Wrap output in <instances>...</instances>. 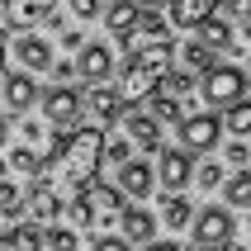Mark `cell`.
Here are the masks:
<instances>
[{
  "label": "cell",
  "instance_id": "cell-1",
  "mask_svg": "<svg viewBox=\"0 0 251 251\" xmlns=\"http://www.w3.org/2000/svg\"><path fill=\"white\" fill-rule=\"evenodd\" d=\"M100 152H104V133H100V128H71V133H57L52 156L43 161L38 180L52 185V190L81 195L85 185L95 180V171H100Z\"/></svg>",
  "mask_w": 251,
  "mask_h": 251
},
{
  "label": "cell",
  "instance_id": "cell-2",
  "mask_svg": "<svg viewBox=\"0 0 251 251\" xmlns=\"http://www.w3.org/2000/svg\"><path fill=\"white\" fill-rule=\"evenodd\" d=\"M171 62H176V43L133 48V52H128V62H124V71H119V85H114L119 104H124V109H133V104H142V100H152L156 85H161V76L171 71Z\"/></svg>",
  "mask_w": 251,
  "mask_h": 251
},
{
  "label": "cell",
  "instance_id": "cell-3",
  "mask_svg": "<svg viewBox=\"0 0 251 251\" xmlns=\"http://www.w3.org/2000/svg\"><path fill=\"white\" fill-rule=\"evenodd\" d=\"M128 209V199L114 190V185H104V180H90L81 190V195H71V204H67V218L76 227H109V223H119V213Z\"/></svg>",
  "mask_w": 251,
  "mask_h": 251
},
{
  "label": "cell",
  "instance_id": "cell-4",
  "mask_svg": "<svg viewBox=\"0 0 251 251\" xmlns=\"http://www.w3.org/2000/svg\"><path fill=\"white\" fill-rule=\"evenodd\" d=\"M199 100H204L209 109H227V104L247 100V71L232 67V62H213V67L199 76Z\"/></svg>",
  "mask_w": 251,
  "mask_h": 251
},
{
  "label": "cell",
  "instance_id": "cell-5",
  "mask_svg": "<svg viewBox=\"0 0 251 251\" xmlns=\"http://www.w3.org/2000/svg\"><path fill=\"white\" fill-rule=\"evenodd\" d=\"M190 232H195V247H199V251H223V247H232V232H237V223H232V209H223V204L195 209V223H190Z\"/></svg>",
  "mask_w": 251,
  "mask_h": 251
},
{
  "label": "cell",
  "instance_id": "cell-6",
  "mask_svg": "<svg viewBox=\"0 0 251 251\" xmlns=\"http://www.w3.org/2000/svg\"><path fill=\"white\" fill-rule=\"evenodd\" d=\"M38 100H43V119H48L52 128H62V133H71V128L81 124V114H85L76 85H52V90L38 95Z\"/></svg>",
  "mask_w": 251,
  "mask_h": 251
},
{
  "label": "cell",
  "instance_id": "cell-7",
  "mask_svg": "<svg viewBox=\"0 0 251 251\" xmlns=\"http://www.w3.org/2000/svg\"><path fill=\"white\" fill-rule=\"evenodd\" d=\"M180 152H213L218 147V138H223V119L218 114H185L180 124Z\"/></svg>",
  "mask_w": 251,
  "mask_h": 251
},
{
  "label": "cell",
  "instance_id": "cell-8",
  "mask_svg": "<svg viewBox=\"0 0 251 251\" xmlns=\"http://www.w3.org/2000/svg\"><path fill=\"white\" fill-rule=\"evenodd\" d=\"M152 171H156V180H161V190H166V195H180L185 185L195 180V156L180 152V147H161Z\"/></svg>",
  "mask_w": 251,
  "mask_h": 251
},
{
  "label": "cell",
  "instance_id": "cell-9",
  "mask_svg": "<svg viewBox=\"0 0 251 251\" xmlns=\"http://www.w3.org/2000/svg\"><path fill=\"white\" fill-rule=\"evenodd\" d=\"M76 76L85 85H109L114 76V48L109 43H81V52H76Z\"/></svg>",
  "mask_w": 251,
  "mask_h": 251
},
{
  "label": "cell",
  "instance_id": "cell-10",
  "mask_svg": "<svg viewBox=\"0 0 251 251\" xmlns=\"http://www.w3.org/2000/svg\"><path fill=\"white\" fill-rule=\"evenodd\" d=\"M24 209L33 213V223L43 227V223H57V218H62V213H67V199L57 195L52 185H43V180H33V185H28V190H24Z\"/></svg>",
  "mask_w": 251,
  "mask_h": 251
},
{
  "label": "cell",
  "instance_id": "cell-11",
  "mask_svg": "<svg viewBox=\"0 0 251 251\" xmlns=\"http://www.w3.org/2000/svg\"><path fill=\"white\" fill-rule=\"evenodd\" d=\"M114 190L124 199H147L156 190V171H152V161H124L119 166V180H114Z\"/></svg>",
  "mask_w": 251,
  "mask_h": 251
},
{
  "label": "cell",
  "instance_id": "cell-12",
  "mask_svg": "<svg viewBox=\"0 0 251 251\" xmlns=\"http://www.w3.org/2000/svg\"><path fill=\"white\" fill-rule=\"evenodd\" d=\"M119 237H124L128 247H147V242H156V213H147L142 204H128V209L119 213Z\"/></svg>",
  "mask_w": 251,
  "mask_h": 251
},
{
  "label": "cell",
  "instance_id": "cell-13",
  "mask_svg": "<svg viewBox=\"0 0 251 251\" xmlns=\"http://www.w3.org/2000/svg\"><path fill=\"white\" fill-rule=\"evenodd\" d=\"M100 19L109 28V38H119V48H128L133 28H138V5H133V0H109V5L100 10Z\"/></svg>",
  "mask_w": 251,
  "mask_h": 251
},
{
  "label": "cell",
  "instance_id": "cell-14",
  "mask_svg": "<svg viewBox=\"0 0 251 251\" xmlns=\"http://www.w3.org/2000/svg\"><path fill=\"white\" fill-rule=\"evenodd\" d=\"M0 100H5V109L10 114H24L38 104V81L28 76V71H10L5 76V90H0Z\"/></svg>",
  "mask_w": 251,
  "mask_h": 251
},
{
  "label": "cell",
  "instance_id": "cell-15",
  "mask_svg": "<svg viewBox=\"0 0 251 251\" xmlns=\"http://www.w3.org/2000/svg\"><path fill=\"white\" fill-rule=\"evenodd\" d=\"M81 104H85V114H90L95 124H119V119H124V104L114 95V85H90L81 95Z\"/></svg>",
  "mask_w": 251,
  "mask_h": 251
},
{
  "label": "cell",
  "instance_id": "cell-16",
  "mask_svg": "<svg viewBox=\"0 0 251 251\" xmlns=\"http://www.w3.org/2000/svg\"><path fill=\"white\" fill-rule=\"evenodd\" d=\"M14 57H19V67L33 76V71H48L57 62L52 57V43L48 38H38V33H19V43H14Z\"/></svg>",
  "mask_w": 251,
  "mask_h": 251
},
{
  "label": "cell",
  "instance_id": "cell-17",
  "mask_svg": "<svg viewBox=\"0 0 251 251\" xmlns=\"http://www.w3.org/2000/svg\"><path fill=\"white\" fill-rule=\"evenodd\" d=\"M52 5H57V0H5V24L24 33V28L43 24V19L52 14Z\"/></svg>",
  "mask_w": 251,
  "mask_h": 251
},
{
  "label": "cell",
  "instance_id": "cell-18",
  "mask_svg": "<svg viewBox=\"0 0 251 251\" xmlns=\"http://www.w3.org/2000/svg\"><path fill=\"white\" fill-rule=\"evenodd\" d=\"M218 5H223V0H171L166 10H171V24L176 28H199Z\"/></svg>",
  "mask_w": 251,
  "mask_h": 251
},
{
  "label": "cell",
  "instance_id": "cell-19",
  "mask_svg": "<svg viewBox=\"0 0 251 251\" xmlns=\"http://www.w3.org/2000/svg\"><path fill=\"white\" fill-rule=\"evenodd\" d=\"M124 133H128V142H138L147 152H161V124L152 114H124Z\"/></svg>",
  "mask_w": 251,
  "mask_h": 251
},
{
  "label": "cell",
  "instance_id": "cell-20",
  "mask_svg": "<svg viewBox=\"0 0 251 251\" xmlns=\"http://www.w3.org/2000/svg\"><path fill=\"white\" fill-rule=\"evenodd\" d=\"M152 43H171V19H161V14H138V28H133V38H128V52H133V48H152Z\"/></svg>",
  "mask_w": 251,
  "mask_h": 251
},
{
  "label": "cell",
  "instance_id": "cell-21",
  "mask_svg": "<svg viewBox=\"0 0 251 251\" xmlns=\"http://www.w3.org/2000/svg\"><path fill=\"white\" fill-rule=\"evenodd\" d=\"M195 43H204V48H209V52H227V48H232V24H227V19H218V14H209V19H204V24L195 28Z\"/></svg>",
  "mask_w": 251,
  "mask_h": 251
},
{
  "label": "cell",
  "instance_id": "cell-22",
  "mask_svg": "<svg viewBox=\"0 0 251 251\" xmlns=\"http://www.w3.org/2000/svg\"><path fill=\"white\" fill-rule=\"evenodd\" d=\"M218 190H223V209H251V171H232Z\"/></svg>",
  "mask_w": 251,
  "mask_h": 251
},
{
  "label": "cell",
  "instance_id": "cell-23",
  "mask_svg": "<svg viewBox=\"0 0 251 251\" xmlns=\"http://www.w3.org/2000/svg\"><path fill=\"white\" fill-rule=\"evenodd\" d=\"M161 223H166L171 232L190 227V223H195V204H190L185 195H166V199H161Z\"/></svg>",
  "mask_w": 251,
  "mask_h": 251
},
{
  "label": "cell",
  "instance_id": "cell-24",
  "mask_svg": "<svg viewBox=\"0 0 251 251\" xmlns=\"http://www.w3.org/2000/svg\"><path fill=\"white\" fill-rule=\"evenodd\" d=\"M5 251H43V227L38 223H19L5 237Z\"/></svg>",
  "mask_w": 251,
  "mask_h": 251
},
{
  "label": "cell",
  "instance_id": "cell-25",
  "mask_svg": "<svg viewBox=\"0 0 251 251\" xmlns=\"http://www.w3.org/2000/svg\"><path fill=\"white\" fill-rule=\"evenodd\" d=\"M180 62H185V71H190V76H204V71L213 67V52L204 48V43H195V38H190V43L180 48Z\"/></svg>",
  "mask_w": 251,
  "mask_h": 251
},
{
  "label": "cell",
  "instance_id": "cell-26",
  "mask_svg": "<svg viewBox=\"0 0 251 251\" xmlns=\"http://www.w3.org/2000/svg\"><path fill=\"white\" fill-rule=\"evenodd\" d=\"M223 128L232 133V138H247V133H251V100H237V104H227Z\"/></svg>",
  "mask_w": 251,
  "mask_h": 251
},
{
  "label": "cell",
  "instance_id": "cell-27",
  "mask_svg": "<svg viewBox=\"0 0 251 251\" xmlns=\"http://www.w3.org/2000/svg\"><path fill=\"white\" fill-rule=\"evenodd\" d=\"M190 90H195V76H190V71H176V67L156 85V95H166V100H180V95H190Z\"/></svg>",
  "mask_w": 251,
  "mask_h": 251
},
{
  "label": "cell",
  "instance_id": "cell-28",
  "mask_svg": "<svg viewBox=\"0 0 251 251\" xmlns=\"http://www.w3.org/2000/svg\"><path fill=\"white\" fill-rule=\"evenodd\" d=\"M100 161H109V166L133 161V142H128L124 133H104V152H100Z\"/></svg>",
  "mask_w": 251,
  "mask_h": 251
},
{
  "label": "cell",
  "instance_id": "cell-29",
  "mask_svg": "<svg viewBox=\"0 0 251 251\" xmlns=\"http://www.w3.org/2000/svg\"><path fill=\"white\" fill-rule=\"evenodd\" d=\"M5 166H10V171H19V176H38V171H43V161H38V152H33V147H14V152L5 156Z\"/></svg>",
  "mask_w": 251,
  "mask_h": 251
},
{
  "label": "cell",
  "instance_id": "cell-30",
  "mask_svg": "<svg viewBox=\"0 0 251 251\" xmlns=\"http://www.w3.org/2000/svg\"><path fill=\"white\" fill-rule=\"evenodd\" d=\"M43 247L48 251H81V232L76 227H52V232H43Z\"/></svg>",
  "mask_w": 251,
  "mask_h": 251
},
{
  "label": "cell",
  "instance_id": "cell-31",
  "mask_svg": "<svg viewBox=\"0 0 251 251\" xmlns=\"http://www.w3.org/2000/svg\"><path fill=\"white\" fill-rule=\"evenodd\" d=\"M19 213H24V195H19L10 180H0V223H5V218H19Z\"/></svg>",
  "mask_w": 251,
  "mask_h": 251
},
{
  "label": "cell",
  "instance_id": "cell-32",
  "mask_svg": "<svg viewBox=\"0 0 251 251\" xmlns=\"http://www.w3.org/2000/svg\"><path fill=\"white\" fill-rule=\"evenodd\" d=\"M152 119L156 124H180L185 109H180V100H166V95H152Z\"/></svg>",
  "mask_w": 251,
  "mask_h": 251
},
{
  "label": "cell",
  "instance_id": "cell-33",
  "mask_svg": "<svg viewBox=\"0 0 251 251\" xmlns=\"http://www.w3.org/2000/svg\"><path fill=\"white\" fill-rule=\"evenodd\" d=\"M223 180H227V171L218 166V161H199V166H195V185H199V190H218Z\"/></svg>",
  "mask_w": 251,
  "mask_h": 251
},
{
  "label": "cell",
  "instance_id": "cell-34",
  "mask_svg": "<svg viewBox=\"0 0 251 251\" xmlns=\"http://www.w3.org/2000/svg\"><path fill=\"white\" fill-rule=\"evenodd\" d=\"M223 156H227V166L247 171V161H251V147H247V142H242V138H232V142H227V147H223Z\"/></svg>",
  "mask_w": 251,
  "mask_h": 251
},
{
  "label": "cell",
  "instance_id": "cell-35",
  "mask_svg": "<svg viewBox=\"0 0 251 251\" xmlns=\"http://www.w3.org/2000/svg\"><path fill=\"white\" fill-rule=\"evenodd\" d=\"M67 10L76 14L81 24H85V19H100V10H104V0H67Z\"/></svg>",
  "mask_w": 251,
  "mask_h": 251
},
{
  "label": "cell",
  "instance_id": "cell-36",
  "mask_svg": "<svg viewBox=\"0 0 251 251\" xmlns=\"http://www.w3.org/2000/svg\"><path fill=\"white\" fill-rule=\"evenodd\" d=\"M227 24H251V0H223Z\"/></svg>",
  "mask_w": 251,
  "mask_h": 251
},
{
  "label": "cell",
  "instance_id": "cell-37",
  "mask_svg": "<svg viewBox=\"0 0 251 251\" xmlns=\"http://www.w3.org/2000/svg\"><path fill=\"white\" fill-rule=\"evenodd\" d=\"M90 251H133L124 237H114V232H100L95 242H90Z\"/></svg>",
  "mask_w": 251,
  "mask_h": 251
},
{
  "label": "cell",
  "instance_id": "cell-38",
  "mask_svg": "<svg viewBox=\"0 0 251 251\" xmlns=\"http://www.w3.org/2000/svg\"><path fill=\"white\" fill-rule=\"evenodd\" d=\"M48 71H52V76H57L62 85H71V81H76V62H52Z\"/></svg>",
  "mask_w": 251,
  "mask_h": 251
},
{
  "label": "cell",
  "instance_id": "cell-39",
  "mask_svg": "<svg viewBox=\"0 0 251 251\" xmlns=\"http://www.w3.org/2000/svg\"><path fill=\"white\" fill-rule=\"evenodd\" d=\"M133 5H138V14H161L171 0H133Z\"/></svg>",
  "mask_w": 251,
  "mask_h": 251
},
{
  "label": "cell",
  "instance_id": "cell-40",
  "mask_svg": "<svg viewBox=\"0 0 251 251\" xmlns=\"http://www.w3.org/2000/svg\"><path fill=\"white\" fill-rule=\"evenodd\" d=\"M142 251H185V247H180V242H171V237H161V242H147Z\"/></svg>",
  "mask_w": 251,
  "mask_h": 251
},
{
  "label": "cell",
  "instance_id": "cell-41",
  "mask_svg": "<svg viewBox=\"0 0 251 251\" xmlns=\"http://www.w3.org/2000/svg\"><path fill=\"white\" fill-rule=\"evenodd\" d=\"M24 138H28V142L43 138V124H38V119H24Z\"/></svg>",
  "mask_w": 251,
  "mask_h": 251
},
{
  "label": "cell",
  "instance_id": "cell-42",
  "mask_svg": "<svg viewBox=\"0 0 251 251\" xmlns=\"http://www.w3.org/2000/svg\"><path fill=\"white\" fill-rule=\"evenodd\" d=\"M62 48H71V52H81V33H76V28H67V33H62Z\"/></svg>",
  "mask_w": 251,
  "mask_h": 251
},
{
  "label": "cell",
  "instance_id": "cell-43",
  "mask_svg": "<svg viewBox=\"0 0 251 251\" xmlns=\"http://www.w3.org/2000/svg\"><path fill=\"white\" fill-rule=\"evenodd\" d=\"M5 138H10V119L0 114V147H5Z\"/></svg>",
  "mask_w": 251,
  "mask_h": 251
},
{
  "label": "cell",
  "instance_id": "cell-44",
  "mask_svg": "<svg viewBox=\"0 0 251 251\" xmlns=\"http://www.w3.org/2000/svg\"><path fill=\"white\" fill-rule=\"evenodd\" d=\"M0 180H10V166H5V156H0Z\"/></svg>",
  "mask_w": 251,
  "mask_h": 251
},
{
  "label": "cell",
  "instance_id": "cell-45",
  "mask_svg": "<svg viewBox=\"0 0 251 251\" xmlns=\"http://www.w3.org/2000/svg\"><path fill=\"white\" fill-rule=\"evenodd\" d=\"M0 76H5V43H0Z\"/></svg>",
  "mask_w": 251,
  "mask_h": 251
},
{
  "label": "cell",
  "instance_id": "cell-46",
  "mask_svg": "<svg viewBox=\"0 0 251 251\" xmlns=\"http://www.w3.org/2000/svg\"><path fill=\"white\" fill-rule=\"evenodd\" d=\"M0 242H5V223H0Z\"/></svg>",
  "mask_w": 251,
  "mask_h": 251
},
{
  "label": "cell",
  "instance_id": "cell-47",
  "mask_svg": "<svg viewBox=\"0 0 251 251\" xmlns=\"http://www.w3.org/2000/svg\"><path fill=\"white\" fill-rule=\"evenodd\" d=\"M0 251H5V242H0Z\"/></svg>",
  "mask_w": 251,
  "mask_h": 251
},
{
  "label": "cell",
  "instance_id": "cell-48",
  "mask_svg": "<svg viewBox=\"0 0 251 251\" xmlns=\"http://www.w3.org/2000/svg\"><path fill=\"white\" fill-rule=\"evenodd\" d=\"M247 62H251V52H247Z\"/></svg>",
  "mask_w": 251,
  "mask_h": 251
},
{
  "label": "cell",
  "instance_id": "cell-49",
  "mask_svg": "<svg viewBox=\"0 0 251 251\" xmlns=\"http://www.w3.org/2000/svg\"><path fill=\"white\" fill-rule=\"evenodd\" d=\"M247 223H251V218H247Z\"/></svg>",
  "mask_w": 251,
  "mask_h": 251
}]
</instances>
